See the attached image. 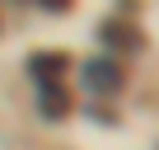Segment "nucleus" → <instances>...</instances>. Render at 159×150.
I'll list each match as a JSON object with an SVG mask.
<instances>
[{"instance_id": "7ed1b4c3", "label": "nucleus", "mask_w": 159, "mask_h": 150, "mask_svg": "<svg viewBox=\"0 0 159 150\" xmlns=\"http://www.w3.org/2000/svg\"><path fill=\"white\" fill-rule=\"evenodd\" d=\"M42 113H47V117H66V113H70V99L52 85V89H42Z\"/></svg>"}, {"instance_id": "f257e3e1", "label": "nucleus", "mask_w": 159, "mask_h": 150, "mask_svg": "<svg viewBox=\"0 0 159 150\" xmlns=\"http://www.w3.org/2000/svg\"><path fill=\"white\" fill-rule=\"evenodd\" d=\"M66 70H70V56L66 52H33L28 56V75L38 80V89H52Z\"/></svg>"}, {"instance_id": "20e7f679", "label": "nucleus", "mask_w": 159, "mask_h": 150, "mask_svg": "<svg viewBox=\"0 0 159 150\" xmlns=\"http://www.w3.org/2000/svg\"><path fill=\"white\" fill-rule=\"evenodd\" d=\"M103 38L112 47H136V28H126V24H103Z\"/></svg>"}, {"instance_id": "39448f33", "label": "nucleus", "mask_w": 159, "mask_h": 150, "mask_svg": "<svg viewBox=\"0 0 159 150\" xmlns=\"http://www.w3.org/2000/svg\"><path fill=\"white\" fill-rule=\"evenodd\" d=\"M42 5H47V10H66V5H70V0H42Z\"/></svg>"}, {"instance_id": "f03ea898", "label": "nucleus", "mask_w": 159, "mask_h": 150, "mask_svg": "<svg viewBox=\"0 0 159 150\" xmlns=\"http://www.w3.org/2000/svg\"><path fill=\"white\" fill-rule=\"evenodd\" d=\"M84 85H89L94 94H117V89H122V70H117V61H108V56L84 61Z\"/></svg>"}]
</instances>
